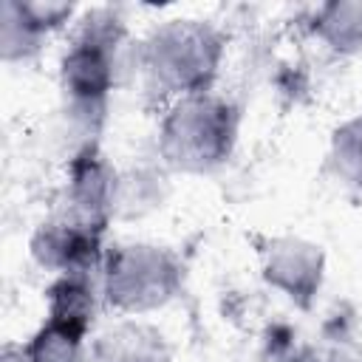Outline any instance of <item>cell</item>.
Masks as SVG:
<instances>
[{
  "mask_svg": "<svg viewBox=\"0 0 362 362\" xmlns=\"http://www.w3.org/2000/svg\"><path fill=\"white\" fill-rule=\"evenodd\" d=\"M127 20L116 6H93L79 11L68 28L65 48L59 54V93L62 119L74 133V147L99 141L107 122L110 96L130 62Z\"/></svg>",
  "mask_w": 362,
  "mask_h": 362,
  "instance_id": "cell-1",
  "label": "cell"
},
{
  "mask_svg": "<svg viewBox=\"0 0 362 362\" xmlns=\"http://www.w3.org/2000/svg\"><path fill=\"white\" fill-rule=\"evenodd\" d=\"M226 31L204 17H170L153 25L130 54L144 93L158 105L215 90L226 57Z\"/></svg>",
  "mask_w": 362,
  "mask_h": 362,
  "instance_id": "cell-2",
  "label": "cell"
},
{
  "mask_svg": "<svg viewBox=\"0 0 362 362\" xmlns=\"http://www.w3.org/2000/svg\"><path fill=\"white\" fill-rule=\"evenodd\" d=\"M240 105L218 90L164 105L156 130V158L181 175H212L229 164L240 139Z\"/></svg>",
  "mask_w": 362,
  "mask_h": 362,
  "instance_id": "cell-3",
  "label": "cell"
},
{
  "mask_svg": "<svg viewBox=\"0 0 362 362\" xmlns=\"http://www.w3.org/2000/svg\"><path fill=\"white\" fill-rule=\"evenodd\" d=\"M187 280V266L173 246L156 240L107 243L102 263V300L116 317H144L167 308Z\"/></svg>",
  "mask_w": 362,
  "mask_h": 362,
  "instance_id": "cell-4",
  "label": "cell"
},
{
  "mask_svg": "<svg viewBox=\"0 0 362 362\" xmlns=\"http://www.w3.org/2000/svg\"><path fill=\"white\" fill-rule=\"evenodd\" d=\"M260 277L297 311H314L328 274V255L303 235H252Z\"/></svg>",
  "mask_w": 362,
  "mask_h": 362,
  "instance_id": "cell-5",
  "label": "cell"
},
{
  "mask_svg": "<svg viewBox=\"0 0 362 362\" xmlns=\"http://www.w3.org/2000/svg\"><path fill=\"white\" fill-rule=\"evenodd\" d=\"M107 232L88 226L68 212L57 209L45 221H40L28 238V255L31 260L48 272L57 274H102L105 263V243Z\"/></svg>",
  "mask_w": 362,
  "mask_h": 362,
  "instance_id": "cell-6",
  "label": "cell"
},
{
  "mask_svg": "<svg viewBox=\"0 0 362 362\" xmlns=\"http://www.w3.org/2000/svg\"><path fill=\"white\" fill-rule=\"evenodd\" d=\"M116 181L119 167L107 158L102 141L82 144L68 153L59 209L88 226L107 232V226L116 221Z\"/></svg>",
  "mask_w": 362,
  "mask_h": 362,
  "instance_id": "cell-7",
  "label": "cell"
},
{
  "mask_svg": "<svg viewBox=\"0 0 362 362\" xmlns=\"http://www.w3.org/2000/svg\"><path fill=\"white\" fill-rule=\"evenodd\" d=\"M88 351L93 362H170L164 334L141 317H116L90 337Z\"/></svg>",
  "mask_w": 362,
  "mask_h": 362,
  "instance_id": "cell-8",
  "label": "cell"
},
{
  "mask_svg": "<svg viewBox=\"0 0 362 362\" xmlns=\"http://www.w3.org/2000/svg\"><path fill=\"white\" fill-rule=\"evenodd\" d=\"M102 308V274H57L45 288V320L85 337L93 334Z\"/></svg>",
  "mask_w": 362,
  "mask_h": 362,
  "instance_id": "cell-9",
  "label": "cell"
},
{
  "mask_svg": "<svg viewBox=\"0 0 362 362\" xmlns=\"http://www.w3.org/2000/svg\"><path fill=\"white\" fill-rule=\"evenodd\" d=\"M170 195V170L156 161H139L119 170L116 221H141L164 206Z\"/></svg>",
  "mask_w": 362,
  "mask_h": 362,
  "instance_id": "cell-10",
  "label": "cell"
},
{
  "mask_svg": "<svg viewBox=\"0 0 362 362\" xmlns=\"http://www.w3.org/2000/svg\"><path fill=\"white\" fill-rule=\"evenodd\" d=\"M308 34L337 57L362 54V0H328L311 11Z\"/></svg>",
  "mask_w": 362,
  "mask_h": 362,
  "instance_id": "cell-11",
  "label": "cell"
},
{
  "mask_svg": "<svg viewBox=\"0 0 362 362\" xmlns=\"http://www.w3.org/2000/svg\"><path fill=\"white\" fill-rule=\"evenodd\" d=\"M90 337L42 320L23 345H8L3 362H85Z\"/></svg>",
  "mask_w": 362,
  "mask_h": 362,
  "instance_id": "cell-12",
  "label": "cell"
},
{
  "mask_svg": "<svg viewBox=\"0 0 362 362\" xmlns=\"http://www.w3.org/2000/svg\"><path fill=\"white\" fill-rule=\"evenodd\" d=\"M325 167L339 187L362 195V110L342 119L331 130Z\"/></svg>",
  "mask_w": 362,
  "mask_h": 362,
  "instance_id": "cell-13",
  "label": "cell"
},
{
  "mask_svg": "<svg viewBox=\"0 0 362 362\" xmlns=\"http://www.w3.org/2000/svg\"><path fill=\"white\" fill-rule=\"evenodd\" d=\"M42 45H45V40L37 37L23 23L14 3L3 0V11H0V57H3V62L6 65H25L42 54Z\"/></svg>",
  "mask_w": 362,
  "mask_h": 362,
  "instance_id": "cell-14",
  "label": "cell"
},
{
  "mask_svg": "<svg viewBox=\"0 0 362 362\" xmlns=\"http://www.w3.org/2000/svg\"><path fill=\"white\" fill-rule=\"evenodd\" d=\"M11 3H14L17 14L23 17V23L45 42L54 34L71 28L74 20L79 17V6L65 3V0H11Z\"/></svg>",
  "mask_w": 362,
  "mask_h": 362,
  "instance_id": "cell-15",
  "label": "cell"
},
{
  "mask_svg": "<svg viewBox=\"0 0 362 362\" xmlns=\"http://www.w3.org/2000/svg\"><path fill=\"white\" fill-rule=\"evenodd\" d=\"M277 362H345L339 354H334L331 348H320V345H308V342H297L283 359Z\"/></svg>",
  "mask_w": 362,
  "mask_h": 362,
  "instance_id": "cell-16",
  "label": "cell"
}]
</instances>
